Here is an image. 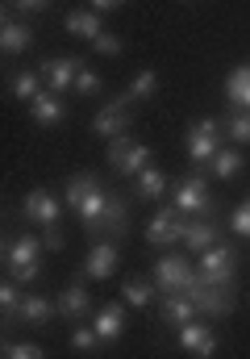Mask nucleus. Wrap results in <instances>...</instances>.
Segmentation results:
<instances>
[{"mask_svg":"<svg viewBox=\"0 0 250 359\" xmlns=\"http://www.w3.org/2000/svg\"><path fill=\"white\" fill-rule=\"evenodd\" d=\"M221 151V121L213 117H200L188 126V159L192 163H213Z\"/></svg>","mask_w":250,"mask_h":359,"instance_id":"obj_2","label":"nucleus"},{"mask_svg":"<svg viewBox=\"0 0 250 359\" xmlns=\"http://www.w3.org/2000/svg\"><path fill=\"white\" fill-rule=\"evenodd\" d=\"M192 276L196 271L188 268V259H179V255H163V259H155V276H151V284L171 297V292H183L188 284H192Z\"/></svg>","mask_w":250,"mask_h":359,"instance_id":"obj_4","label":"nucleus"},{"mask_svg":"<svg viewBox=\"0 0 250 359\" xmlns=\"http://www.w3.org/2000/svg\"><path fill=\"white\" fill-rule=\"evenodd\" d=\"M179 347L196 359H213L217 355V334L209 330V322H188V326H179Z\"/></svg>","mask_w":250,"mask_h":359,"instance_id":"obj_11","label":"nucleus"},{"mask_svg":"<svg viewBox=\"0 0 250 359\" xmlns=\"http://www.w3.org/2000/svg\"><path fill=\"white\" fill-rule=\"evenodd\" d=\"M83 72V59H71V55H55V59H42V84L46 92H71L76 88V80H80Z\"/></svg>","mask_w":250,"mask_h":359,"instance_id":"obj_3","label":"nucleus"},{"mask_svg":"<svg viewBox=\"0 0 250 359\" xmlns=\"http://www.w3.org/2000/svg\"><path fill=\"white\" fill-rule=\"evenodd\" d=\"M159 313H163L167 326H188V322H196V313H200V309H196L183 292H171V297L159 301Z\"/></svg>","mask_w":250,"mask_h":359,"instance_id":"obj_17","label":"nucleus"},{"mask_svg":"<svg viewBox=\"0 0 250 359\" xmlns=\"http://www.w3.org/2000/svg\"><path fill=\"white\" fill-rule=\"evenodd\" d=\"M221 126H225V134H230L234 142H250V113L234 109V113H230V117H225Z\"/></svg>","mask_w":250,"mask_h":359,"instance_id":"obj_32","label":"nucleus"},{"mask_svg":"<svg viewBox=\"0 0 250 359\" xmlns=\"http://www.w3.org/2000/svg\"><path fill=\"white\" fill-rule=\"evenodd\" d=\"M55 309H59V305H50L42 292H25V301H21V309H17L13 322H21V326H46Z\"/></svg>","mask_w":250,"mask_h":359,"instance_id":"obj_16","label":"nucleus"},{"mask_svg":"<svg viewBox=\"0 0 250 359\" xmlns=\"http://www.w3.org/2000/svg\"><path fill=\"white\" fill-rule=\"evenodd\" d=\"M92 330L100 334V343H117L121 334H125V305H104V309H96V322H92Z\"/></svg>","mask_w":250,"mask_h":359,"instance_id":"obj_13","label":"nucleus"},{"mask_svg":"<svg viewBox=\"0 0 250 359\" xmlns=\"http://www.w3.org/2000/svg\"><path fill=\"white\" fill-rule=\"evenodd\" d=\"M167 192V176L159 168H146L142 176H138V196H146V201H159Z\"/></svg>","mask_w":250,"mask_h":359,"instance_id":"obj_27","label":"nucleus"},{"mask_svg":"<svg viewBox=\"0 0 250 359\" xmlns=\"http://www.w3.org/2000/svg\"><path fill=\"white\" fill-rule=\"evenodd\" d=\"M125 104H130V96H117V100H109L100 113H96V121H92V130L100 134V138H121V134H130V113H125Z\"/></svg>","mask_w":250,"mask_h":359,"instance_id":"obj_7","label":"nucleus"},{"mask_svg":"<svg viewBox=\"0 0 250 359\" xmlns=\"http://www.w3.org/2000/svg\"><path fill=\"white\" fill-rule=\"evenodd\" d=\"M109 196H113V192H109L104 184H96V188H92V192L80 201V209H76V213H80V222H83V230H88V234H100V230H104V209H109Z\"/></svg>","mask_w":250,"mask_h":359,"instance_id":"obj_12","label":"nucleus"},{"mask_svg":"<svg viewBox=\"0 0 250 359\" xmlns=\"http://www.w3.org/2000/svg\"><path fill=\"white\" fill-rule=\"evenodd\" d=\"M88 305H92V301H88V292H83L80 284H71V288L59 292V313H63L67 322H80L83 313H88Z\"/></svg>","mask_w":250,"mask_h":359,"instance_id":"obj_23","label":"nucleus"},{"mask_svg":"<svg viewBox=\"0 0 250 359\" xmlns=\"http://www.w3.org/2000/svg\"><path fill=\"white\" fill-rule=\"evenodd\" d=\"M113 271H117V247L113 243H96L88 251V259H83V276L88 280H109Z\"/></svg>","mask_w":250,"mask_h":359,"instance_id":"obj_14","label":"nucleus"},{"mask_svg":"<svg viewBox=\"0 0 250 359\" xmlns=\"http://www.w3.org/2000/svg\"><path fill=\"white\" fill-rule=\"evenodd\" d=\"M29 42H34L29 25H21V21H13V17H4V25H0V50H4V55H25V50H29Z\"/></svg>","mask_w":250,"mask_h":359,"instance_id":"obj_18","label":"nucleus"},{"mask_svg":"<svg viewBox=\"0 0 250 359\" xmlns=\"http://www.w3.org/2000/svg\"><path fill=\"white\" fill-rule=\"evenodd\" d=\"M21 213H25L34 226H42V230H55L63 209H59L55 192H46V188H34V192H25V205H21Z\"/></svg>","mask_w":250,"mask_h":359,"instance_id":"obj_8","label":"nucleus"},{"mask_svg":"<svg viewBox=\"0 0 250 359\" xmlns=\"http://www.w3.org/2000/svg\"><path fill=\"white\" fill-rule=\"evenodd\" d=\"M183 297L196 305V309H204L209 318H221V313H230V297L221 292V288H213V284H204L200 280V271L192 276V284L183 288Z\"/></svg>","mask_w":250,"mask_h":359,"instance_id":"obj_10","label":"nucleus"},{"mask_svg":"<svg viewBox=\"0 0 250 359\" xmlns=\"http://www.w3.org/2000/svg\"><path fill=\"white\" fill-rule=\"evenodd\" d=\"M225 96H230V104H234V109L250 113V63L234 67V72L225 76Z\"/></svg>","mask_w":250,"mask_h":359,"instance_id":"obj_19","label":"nucleus"},{"mask_svg":"<svg viewBox=\"0 0 250 359\" xmlns=\"http://www.w3.org/2000/svg\"><path fill=\"white\" fill-rule=\"evenodd\" d=\"M63 29H67L71 38H83V42H96V38L104 34V21H100V13H92V8H76V13H67Z\"/></svg>","mask_w":250,"mask_h":359,"instance_id":"obj_15","label":"nucleus"},{"mask_svg":"<svg viewBox=\"0 0 250 359\" xmlns=\"http://www.w3.org/2000/svg\"><path fill=\"white\" fill-rule=\"evenodd\" d=\"M17 13H46V4H38V0H21V4H13Z\"/></svg>","mask_w":250,"mask_h":359,"instance_id":"obj_39","label":"nucleus"},{"mask_svg":"<svg viewBox=\"0 0 250 359\" xmlns=\"http://www.w3.org/2000/svg\"><path fill=\"white\" fill-rule=\"evenodd\" d=\"M230 226H234V234H242V238H250V205H238V209H234Z\"/></svg>","mask_w":250,"mask_h":359,"instance_id":"obj_37","label":"nucleus"},{"mask_svg":"<svg viewBox=\"0 0 250 359\" xmlns=\"http://www.w3.org/2000/svg\"><path fill=\"white\" fill-rule=\"evenodd\" d=\"M46 247L59 251V247H63V234H59V230H46Z\"/></svg>","mask_w":250,"mask_h":359,"instance_id":"obj_41","label":"nucleus"},{"mask_svg":"<svg viewBox=\"0 0 250 359\" xmlns=\"http://www.w3.org/2000/svg\"><path fill=\"white\" fill-rule=\"evenodd\" d=\"M130 147H134V142H130V134H121V138H113V142H109V163H117V159H121V155H125Z\"/></svg>","mask_w":250,"mask_h":359,"instance_id":"obj_38","label":"nucleus"},{"mask_svg":"<svg viewBox=\"0 0 250 359\" xmlns=\"http://www.w3.org/2000/svg\"><path fill=\"white\" fill-rule=\"evenodd\" d=\"M183 230H188V222H179V213H175V205H163L155 217H151V226H146V243L151 247H167V243H183Z\"/></svg>","mask_w":250,"mask_h":359,"instance_id":"obj_9","label":"nucleus"},{"mask_svg":"<svg viewBox=\"0 0 250 359\" xmlns=\"http://www.w3.org/2000/svg\"><path fill=\"white\" fill-rule=\"evenodd\" d=\"M63 113H67V109H63V100H59L55 92H42V96H38V100L29 104V117H34V121H38L42 130L59 126V121H63Z\"/></svg>","mask_w":250,"mask_h":359,"instance_id":"obj_20","label":"nucleus"},{"mask_svg":"<svg viewBox=\"0 0 250 359\" xmlns=\"http://www.w3.org/2000/svg\"><path fill=\"white\" fill-rule=\"evenodd\" d=\"M234 247H225V243H217V247H209L204 255H200V280L204 284H213V288H225L230 280H234Z\"/></svg>","mask_w":250,"mask_h":359,"instance_id":"obj_5","label":"nucleus"},{"mask_svg":"<svg viewBox=\"0 0 250 359\" xmlns=\"http://www.w3.org/2000/svg\"><path fill=\"white\" fill-rule=\"evenodd\" d=\"M155 88H159V76H155V72H138L125 96H130V100H146V96H155Z\"/></svg>","mask_w":250,"mask_h":359,"instance_id":"obj_33","label":"nucleus"},{"mask_svg":"<svg viewBox=\"0 0 250 359\" xmlns=\"http://www.w3.org/2000/svg\"><path fill=\"white\" fill-rule=\"evenodd\" d=\"M88 8H92V13H100V17H104V13H113V8H117V4H113V0H96V4H88Z\"/></svg>","mask_w":250,"mask_h":359,"instance_id":"obj_40","label":"nucleus"},{"mask_svg":"<svg viewBox=\"0 0 250 359\" xmlns=\"http://www.w3.org/2000/svg\"><path fill=\"white\" fill-rule=\"evenodd\" d=\"M42 243L34 234H17L13 243H4V268L13 271L17 284H34L38 271H42Z\"/></svg>","mask_w":250,"mask_h":359,"instance_id":"obj_1","label":"nucleus"},{"mask_svg":"<svg viewBox=\"0 0 250 359\" xmlns=\"http://www.w3.org/2000/svg\"><path fill=\"white\" fill-rule=\"evenodd\" d=\"M217 243H221L217 226H209V222H188V230H183V247H188L192 255H204V251L217 247Z\"/></svg>","mask_w":250,"mask_h":359,"instance_id":"obj_21","label":"nucleus"},{"mask_svg":"<svg viewBox=\"0 0 250 359\" xmlns=\"http://www.w3.org/2000/svg\"><path fill=\"white\" fill-rule=\"evenodd\" d=\"M125 305H151V297L159 292L155 284H146V280H125Z\"/></svg>","mask_w":250,"mask_h":359,"instance_id":"obj_30","label":"nucleus"},{"mask_svg":"<svg viewBox=\"0 0 250 359\" xmlns=\"http://www.w3.org/2000/svg\"><path fill=\"white\" fill-rule=\"evenodd\" d=\"M92 50H96V55H100V59H113V55H121V38H117V34H109V29H104V34H100V38H96V42H92Z\"/></svg>","mask_w":250,"mask_h":359,"instance_id":"obj_34","label":"nucleus"},{"mask_svg":"<svg viewBox=\"0 0 250 359\" xmlns=\"http://www.w3.org/2000/svg\"><path fill=\"white\" fill-rule=\"evenodd\" d=\"M76 92H80V96H100V92H104V80H100L96 72H88V67H83L80 80H76Z\"/></svg>","mask_w":250,"mask_h":359,"instance_id":"obj_35","label":"nucleus"},{"mask_svg":"<svg viewBox=\"0 0 250 359\" xmlns=\"http://www.w3.org/2000/svg\"><path fill=\"white\" fill-rule=\"evenodd\" d=\"M151 159H155V151L134 142V147H130V151H125V155L113 163V172H121V176H134V180H138L142 172H146V168H151Z\"/></svg>","mask_w":250,"mask_h":359,"instance_id":"obj_22","label":"nucleus"},{"mask_svg":"<svg viewBox=\"0 0 250 359\" xmlns=\"http://www.w3.org/2000/svg\"><path fill=\"white\" fill-rule=\"evenodd\" d=\"M104 226L113 234H125L130 230V217H125V201L121 196H109V209H104Z\"/></svg>","mask_w":250,"mask_h":359,"instance_id":"obj_29","label":"nucleus"},{"mask_svg":"<svg viewBox=\"0 0 250 359\" xmlns=\"http://www.w3.org/2000/svg\"><path fill=\"white\" fill-rule=\"evenodd\" d=\"M21 301H25V292H21V284L17 280H4L0 284V309H4V326L17 318V309H21Z\"/></svg>","mask_w":250,"mask_h":359,"instance_id":"obj_26","label":"nucleus"},{"mask_svg":"<svg viewBox=\"0 0 250 359\" xmlns=\"http://www.w3.org/2000/svg\"><path fill=\"white\" fill-rule=\"evenodd\" d=\"M4 359H46V355L34 343H4Z\"/></svg>","mask_w":250,"mask_h":359,"instance_id":"obj_36","label":"nucleus"},{"mask_svg":"<svg viewBox=\"0 0 250 359\" xmlns=\"http://www.w3.org/2000/svg\"><path fill=\"white\" fill-rule=\"evenodd\" d=\"M175 201V213H209L213 209V196H209V184L200 176H188V180H179L175 184V192H171Z\"/></svg>","mask_w":250,"mask_h":359,"instance_id":"obj_6","label":"nucleus"},{"mask_svg":"<svg viewBox=\"0 0 250 359\" xmlns=\"http://www.w3.org/2000/svg\"><path fill=\"white\" fill-rule=\"evenodd\" d=\"M100 347V334L92 330V326H80L76 322V330H71V351H80V355H92Z\"/></svg>","mask_w":250,"mask_h":359,"instance_id":"obj_31","label":"nucleus"},{"mask_svg":"<svg viewBox=\"0 0 250 359\" xmlns=\"http://www.w3.org/2000/svg\"><path fill=\"white\" fill-rule=\"evenodd\" d=\"M242 163H246V159H242L234 147H221V151H217V159H213L209 168H213V176H217V180H234L238 172H242Z\"/></svg>","mask_w":250,"mask_h":359,"instance_id":"obj_25","label":"nucleus"},{"mask_svg":"<svg viewBox=\"0 0 250 359\" xmlns=\"http://www.w3.org/2000/svg\"><path fill=\"white\" fill-rule=\"evenodd\" d=\"M96 184H100V180L92 176V172H83V176H71V180H67V188H63V192H67V205H71V209H80V201L88 196V192H92V188H96Z\"/></svg>","mask_w":250,"mask_h":359,"instance_id":"obj_28","label":"nucleus"},{"mask_svg":"<svg viewBox=\"0 0 250 359\" xmlns=\"http://www.w3.org/2000/svg\"><path fill=\"white\" fill-rule=\"evenodd\" d=\"M8 92H13L17 100L34 104V100L42 96V76H38V72H17V76H13V84H8Z\"/></svg>","mask_w":250,"mask_h":359,"instance_id":"obj_24","label":"nucleus"}]
</instances>
